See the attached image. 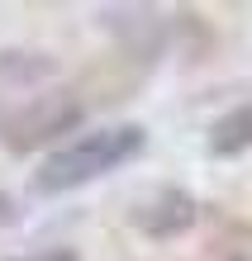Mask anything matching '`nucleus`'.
Returning a JSON list of instances; mask_svg holds the SVG:
<instances>
[{
	"mask_svg": "<svg viewBox=\"0 0 252 261\" xmlns=\"http://www.w3.org/2000/svg\"><path fill=\"white\" fill-rule=\"evenodd\" d=\"M143 147H148L143 124H114V128L81 133L76 143L57 147L53 157L34 171V190H38V195L76 190V186H86V180H96V176H105V171H114V166L133 162Z\"/></svg>",
	"mask_w": 252,
	"mask_h": 261,
	"instance_id": "f257e3e1",
	"label": "nucleus"
},
{
	"mask_svg": "<svg viewBox=\"0 0 252 261\" xmlns=\"http://www.w3.org/2000/svg\"><path fill=\"white\" fill-rule=\"evenodd\" d=\"M86 119V105L76 100V90H48V95H34L24 105L0 119V147L10 152H38L57 143L62 133H72Z\"/></svg>",
	"mask_w": 252,
	"mask_h": 261,
	"instance_id": "f03ea898",
	"label": "nucleus"
},
{
	"mask_svg": "<svg viewBox=\"0 0 252 261\" xmlns=\"http://www.w3.org/2000/svg\"><path fill=\"white\" fill-rule=\"evenodd\" d=\"M133 228H143L148 238H176L186 233L195 219H200V204H195V195L191 190H181V186H157L152 195H143L133 204Z\"/></svg>",
	"mask_w": 252,
	"mask_h": 261,
	"instance_id": "7ed1b4c3",
	"label": "nucleus"
},
{
	"mask_svg": "<svg viewBox=\"0 0 252 261\" xmlns=\"http://www.w3.org/2000/svg\"><path fill=\"white\" fill-rule=\"evenodd\" d=\"M100 24H105L133 57H152V53H162V43H167V19H162L157 10H133V5H124V10H100Z\"/></svg>",
	"mask_w": 252,
	"mask_h": 261,
	"instance_id": "20e7f679",
	"label": "nucleus"
},
{
	"mask_svg": "<svg viewBox=\"0 0 252 261\" xmlns=\"http://www.w3.org/2000/svg\"><path fill=\"white\" fill-rule=\"evenodd\" d=\"M252 147V105H238L224 119H214L210 128V152L214 157H238V152Z\"/></svg>",
	"mask_w": 252,
	"mask_h": 261,
	"instance_id": "39448f33",
	"label": "nucleus"
},
{
	"mask_svg": "<svg viewBox=\"0 0 252 261\" xmlns=\"http://www.w3.org/2000/svg\"><path fill=\"white\" fill-rule=\"evenodd\" d=\"M14 261H81L72 247H48V252H29V256H14Z\"/></svg>",
	"mask_w": 252,
	"mask_h": 261,
	"instance_id": "423d86ee",
	"label": "nucleus"
},
{
	"mask_svg": "<svg viewBox=\"0 0 252 261\" xmlns=\"http://www.w3.org/2000/svg\"><path fill=\"white\" fill-rule=\"evenodd\" d=\"M14 219H19V204H14V195H5V190H0V228H5V223H14Z\"/></svg>",
	"mask_w": 252,
	"mask_h": 261,
	"instance_id": "0eeeda50",
	"label": "nucleus"
}]
</instances>
